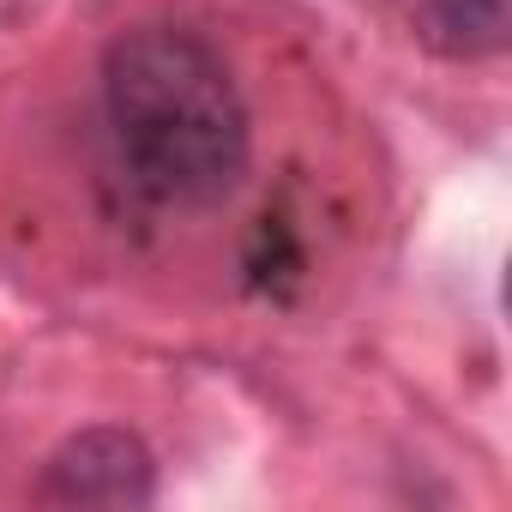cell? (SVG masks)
I'll return each mask as SVG.
<instances>
[{
	"label": "cell",
	"instance_id": "obj_2",
	"mask_svg": "<svg viewBox=\"0 0 512 512\" xmlns=\"http://www.w3.org/2000/svg\"><path fill=\"white\" fill-rule=\"evenodd\" d=\"M37 500L43 506H121V512L151 506L157 458L133 428H115V422L79 428L49 452V464L37 476Z\"/></svg>",
	"mask_w": 512,
	"mask_h": 512
},
{
	"label": "cell",
	"instance_id": "obj_4",
	"mask_svg": "<svg viewBox=\"0 0 512 512\" xmlns=\"http://www.w3.org/2000/svg\"><path fill=\"white\" fill-rule=\"evenodd\" d=\"M302 278V247L290 235L284 217H260V229H253V247H247V284L260 296H284V284Z\"/></svg>",
	"mask_w": 512,
	"mask_h": 512
},
{
	"label": "cell",
	"instance_id": "obj_1",
	"mask_svg": "<svg viewBox=\"0 0 512 512\" xmlns=\"http://www.w3.org/2000/svg\"><path fill=\"white\" fill-rule=\"evenodd\" d=\"M103 121L127 181L169 211L223 205L253 163L229 61L187 25H133L103 49Z\"/></svg>",
	"mask_w": 512,
	"mask_h": 512
},
{
	"label": "cell",
	"instance_id": "obj_3",
	"mask_svg": "<svg viewBox=\"0 0 512 512\" xmlns=\"http://www.w3.org/2000/svg\"><path fill=\"white\" fill-rule=\"evenodd\" d=\"M416 43L440 61H500L512 43V0H416Z\"/></svg>",
	"mask_w": 512,
	"mask_h": 512
}]
</instances>
